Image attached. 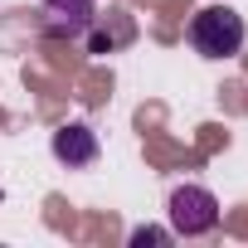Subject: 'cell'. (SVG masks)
<instances>
[{"instance_id":"cell-6","label":"cell","mask_w":248,"mask_h":248,"mask_svg":"<svg viewBox=\"0 0 248 248\" xmlns=\"http://www.w3.org/2000/svg\"><path fill=\"white\" fill-rule=\"evenodd\" d=\"M170 238H175L170 229H137V233H132V248H146V243H170Z\"/></svg>"},{"instance_id":"cell-4","label":"cell","mask_w":248,"mask_h":248,"mask_svg":"<svg viewBox=\"0 0 248 248\" xmlns=\"http://www.w3.org/2000/svg\"><path fill=\"white\" fill-rule=\"evenodd\" d=\"M49 151H54V161H59V166H68V170H88V166L102 156L97 132H93V127H83V122H68V127H59V132H54V141H49Z\"/></svg>"},{"instance_id":"cell-5","label":"cell","mask_w":248,"mask_h":248,"mask_svg":"<svg viewBox=\"0 0 248 248\" xmlns=\"http://www.w3.org/2000/svg\"><path fill=\"white\" fill-rule=\"evenodd\" d=\"M83 39H88L93 54H112V49H122V44H132V39H137V25H132L127 10H107V15L97 10V20L88 25Z\"/></svg>"},{"instance_id":"cell-3","label":"cell","mask_w":248,"mask_h":248,"mask_svg":"<svg viewBox=\"0 0 248 248\" xmlns=\"http://www.w3.org/2000/svg\"><path fill=\"white\" fill-rule=\"evenodd\" d=\"M97 20V0H44L39 5V30L49 39H83L88 25Z\"/></svg>"},{"instance_id":"cell-1","label":"cell","mask_w":248,"mask_h":248,"mask_svg":"<svg viewBox=\"0 0 248 248\" xmlns=\"http://www.w3.org/2000/svg\"><path fill=\"white\" fill-rule=\"evenodd\" d=\"M190 44L200 59H238L248 44V25L233 5H204L190 15Z\"/></svg>"},{"instance_id":"cell-2","label":"cell","mask_w":248,"mask_h":248,"mask_svg":"<svg viewBox=\"0 0 248 248\" xmlns=\"http://www.w3.org/2000/svg\"><path fill=\"white\" fill-rule=\"evenodd\" d=\"M166 214H170V233H185V238L219 229V200L204 185H175L166 200Z\"/></svg>"}]
</instances>
